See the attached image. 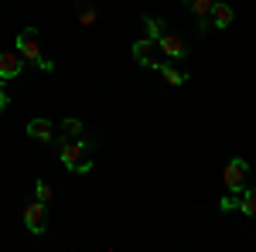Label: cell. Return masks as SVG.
<instances>
[{"label":"cell","mask_w":256,"mask_h":252,"mask_svg":"<svg viewBox=\"0 0 256 252\" xmlns=\"http://www.w3.org/2000/svg\"><path fill=\"white\" fill-rule=\"evenodd\" d=\"M55 147H58V157L62 164L76 174V167H79L82 160H86V150H92V140H86V136H79V140H68V136H55Z\"/></svg>","instance_id":"6da1fadb"},{"label":"cell","mask_w":256,"mask_h":252,"mask_svg":"<svg viewBox=\"0 0 256 252\" xmlns=\"http://www.w3.org/2000/svg\"><path fill=\"white\" fill-rule=\"evenodd\" d=\"M14 51H18V55L28 61V65H38V61L44 58L41 41H38V27H24L18 38H14Z\"/></svg>","instance_id":"7a4b0ae2"},{"label":"cell","mask_w":256,"mask_h":252,"mask_svg":"<svg viewBox=\"0 0 256 252\" xmlns=\"http://www.w3.org/2000/svg\"><path fill=\"white\" fill-rule=\"evenodd\" d=\"M246 174H250L246 157H232V160L226 164V174H222V181H226V191L242 194V188H246Z\"/></svg>","instance_id":"3957f363"},{"label":"cell","mask_w":256,"mask_h":252,"mask_svg":"<svg viewBox=\"0 0 256 252\" xmlns=\"http://www.w3.org/2000/svg\"><path fill=\"white\" fill-rule=\"evenodd\" d=\"M24 229L31 235H44V229H48V205L44 201H31L28 208H24Z\"/></svg>","instance_id":"277c9868"},{"label":"cell","mask_w":256,"mask_h":252,"mask_svg":"<svg viewBox=\"0 0 256 252\" xmlns=\"http://www.w3.org/2000/svg\"><path fill=\"white\" fill-rule=\"evenodd\" d=\"M158 48L168 55V58H174V61L188 58V44H184V38H178V34H164V38L158 41Z\"/></svg>","instance_id":"5b68a950"},{"label":"cell","mask_w":256,"mask_h":252,"mask_svg":"<svg viewBox=\"0 0 256 252\" xmlns=\"http://www.w3.org/2000/svg\"><path fill=\"white\" fill-rule=\"evenodd\" d=\"M20 68H24V58H20L18 51H0V78H4V82L18 78Z\"/></svg>","instance_id":"8992f818"},{"label":"cell","mask_w":256,"mask_h":252,"mask_svg":"<svg viewBox=\"0 0 256 252\" xmlns=\"http://www.w3.org/2000/svg\"><path fill=\"white\" fill-rule=\"evenodd\" d=\"M28 136L38 143H55V126L52 119H28Z\"/></svg>","instance_id":"52a82bcc"},{"label":"cell","mask_w":256,"mask_h":252,"mask_svg":"<svg viewBox=\"0 0 256 252\" xmlns=\"http://www.w3.org/2000/svg\"><path fill=\"white\" fill-rule=\"evenodd\" d=\"M184 3L192 7V14L198 17V34H205V31L212 27V20H208V14H212L216 0H184Z\"/></svg>","instance_id":"ba28073f"},{"label":"cell","mask_w":256,"mask_h":252,"mask_svg":"<svg viewBox=\"0 0 256 252\" xmlns=\"http://www.w3.org/2000/svg\"><path fill=\"white\" fill-rule=\"evenodd\" d=\"M208 20H212V27H218V31H226L232 20H236V10L226 3V0H216V7H212V14H208Z\"/></svg>","instance_id":"9c48e42d"},{"label":"cell","mask_w":256,"mask_h":252,"mask_svg":"<svg viewBox=\"0 0 256 252\" xmlns=\"http://www.w3.org/2000/svg\"><path fill=\"white\" fill-rule=\"evenodd\" d=\"M236 212H242L246 218H256V188H242V198L236 201Z\"/></svg>","instance_id":"30bf717a"},{"label":"cell","mask_w":256,"mask_h":252,"mask_svg":"<svg viewBox=\"0 0 256 252\" xmlns=\"http://www.w3.org/2000/svg\"><path fill=\"white\" fill-rule=\"evenodd\" d=\"M154 48H158V41H150V38H137L134 44H130V55L137 61H144L147 55H154Z\"/></svg>","instance_id":"8fae6325"},{"label":"cell","mask_w":256,"mask_h":252,"mask_svg":"<svg viewBox=\"0 0 256 252\" xmlns=\"http://www.w3.org/2000/svg\"><path fill=\"white\" fill-rule=\"evenodd\" d=\"M160 75H164L168 85H174V89L188 82V72H181V68H174V65H160Z\"/></svg>","instance_id":"7c38bea8"},{"label":"cell","mask_w":256,"mask_h":252,"mask_svg":"<svg viewBox=\"0 0 256 252\" xmlns=\"http://www.w3.org/2000/svg\"><path fill=\"white\" fill-rule=\"evenodd\" d=\"M144 27H147V38H150V41L164 38V20L154 17V14H147V17H144Z\"/></svg>","instance_id":"4fadbf2b"},{"label":"cell","mask_w":256,"mask_h":252,"mask_svg":"<svg viewBox=\"0 0 256 252\" xmlns=\"http://www.w3.org/2000/svg\"><path fill=\"white\" fill-rule=\"evenodd\" d=\"M76 10H79L82 27H92V24H96V10H92V3H89V0H76Z\"/></svg>","instance_id":"5bb4252c"},{"label":"cell","mask_w":256,"mask_h":252,"mask_svg":"<svg viewBox=\"0 0 256 252\" xmlns=\"http://www.w3.org/2000/svg\"><path fill=\"white\" fill-rule=\"evenodd\" d=\"M62 136H68V140H79V136H82V119H76V116L62 119Z\"/></svg>","instance_id":"9a60e30c"},{"label":"cell","mask_w":256,"mask_h":252,"mask_svg":"<svg viewBox=\"0 0 256 252\" xmlns=\"http://www.w3.org/2000/svg\"><path fill=\"white\" fill-rule=\"evenodd\" d=\"M34 198H38V201H44V205H48V201H55V191H52V184H48L44 177H38V181H34Z\"/></svg>","instance_id":"2e32d148"},{"label":"cell","mask_w":256,"mask_h":252,"mask_svg":"<svg viewBox=\"0 0 256 252\" xmlns=\"http://www.w3.org/2000/svg\"><path fill=\"white\" fill-rule=\"evenodd\" d=\"M236 201H239V194H226V198H222V201H218V212H236Z\"/></svg>","instance_id":"e0dca14e"},{"label":"cell","mask_w":256,"mask_h":252,"mask_svg":"<svg viewBox=\"0 0 256 252\" xmlns=\"http://www.w3.org/2000/svg\"><path fill=\"white\" fill-rule=\"evenodd\" d=\"M140 65H144V68H150V72H160V65H164V61H160V58H154V55H147V58L140 61Z\"/></svg>","instance_id":"ac0fdd59"},{"label":"cell","mask_w":256,"mask_h":252,"mask_svg":"<svg viewBox=\"0 0 256 252\" xmlns=\"http://www.w3.org/2000/svg\"><path fill=\"white\" fill-rule=\"evenodd\" d=\"M4 109H10V96H7V85H4V78H0V113Z\"/></svg>","instance_id":"d6986e66"},{"label":"cell","mask_w":256,"mask_h":252,"mask_svg":"<svg viewBox=\"0 0 256 252\" xmlns=\"http://www.w3.org/2000/svg\"><path fill=\"white\" fill-rule=\"evenodd\" d=\"M38 68H41V72H55V58H48V55H44V58L38 61Z\"/></svg>","instance_id":"ffe728a7"}]
</instances>
